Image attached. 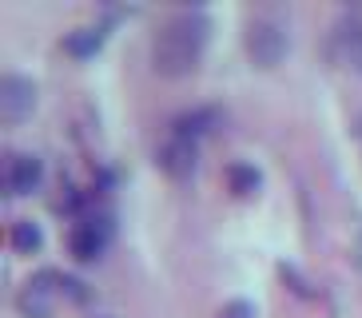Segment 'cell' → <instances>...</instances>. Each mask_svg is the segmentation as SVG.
Returning <instances> with one entry per match:
<instances>
[{
	"instance_id": "obj_1",
	"label": "cell",
	"mask_w": 362,
	"mask_h": 318,
	"mask_svg": "<svg viewBox=\"0 0 362 318\" xmlns=\"http://www.w3.org/2000/svg\"><path fill=\"white\" fill-rule=\"evenodd\" d=\"M207 48V20L199 12H175L151 44V60L160 76H187L195 72V64L203 60Z\"/></svg>"
},
{
	"instance_id": "obj_2",
	"label": "cell",
	"mask_w": 362,
	"mask_h": 318,
	"mask_svg": "<svg viewBox=\"0 0 362 318\" xmlns=\"http://www.w3.org/2000/svg\"><path fill=\"white\" fill-rule=\"evenodd\" d=\"M247 52L259 68H275L287 56V28L275 16H255L251 28H247Z\"/></svg>"
},
{
	"instance_id": "obj_3",
	"label": "cell",
	"mask_w": 362,
	"mask_h": 318,
	"mask_svg": "<svg viewBox=\"0 0 362 318\" xmlns=\"http://www.w3.org/2000/svg\"><path fill=\"white\" fill-rule=\"evenodd\" d=\"M60 275L56 271H40L33 275L28 283L21 286V295H16V310L24 318H52L56 302H60Z\"/></svg>"
},
{
	"instance_id": "obj_4",
	"label": "cell",
	"mask_w": 362,
	"mask_h": 318,
	"mask_svg": "<svg viewBox=\"0 0 362 318\" xmlns=\"http://www.w3.org/2000/svg\"><path fill=\"white\" fill-rule=\"evenodd\" d=\"M107 243H112V223L107 219H80L72 231H68V251H72V259H80V263L100 259V254L107 251Z\"/></svg>"
},
{
	"instance_id": "obj_5",
	"label": "cell",
	"mask_w": 362,
	"mask_h": 318,
	"mask_svg": "<svg viewBox=\"0 0 362 318\" xmlns=\"http://www.w3.org/2000/svg\"><path fill=\"white\" fill-rule=\"evenodd\" d=\"M44 179V163L36 155H24V151H12L4 159V191H8L12 199H21V195H33Z\"/></svg>"
},
{
	"instance_id": "obj_6",
	"label": "cell",
	"mask_w": 362,
	"mask_h": 318,
	"mask_svg": "<svg viewBox=\"0 0 362 318\" xmlns=\"http://www.w3.org/2000/svg\"><path fill=\"white\" fill-rule=\"evenodd\" d=\"M36 107V88L21 76H4L0 80V119L4 124H21Z\"/></svg>"
},
{
	"instance_id": "obj_7",
	"label": "cell",
	"mask_w": 362,
	"mask_h": 318,
	"mask_svg": "<svg viewBox=\"0 0 362 318\" xmlns=\"http://www.w3.org/2000/svg\"><path fill=\"white\" fill-rule=\"evenodd\" d=\"M195 163H199V148H195L192 136H175L171 131V139L160 148V167L168 171L171 179H187L195 171Z\"/></svg>"
},
{
	"instance_id": "obj_8",
	"label": "cell",
	"mask_w": 362,
	"mask_h": 318,
	"mask_svg": "<svg viewBox=\"0 0 362 318\" xmlns=\"http://www.w3.org/2000/svg\"><path fill=\"white\" fill-rule=\"evenodd\" d=\"M334 60L351 72H362V20H339L334 24Z\"/></svg>"
},
{
	"instance_id": "obj_9",
	"label": "cell",
	"mask_w": 362,
	"mask_h": 318,
	"mask_svg": "<svg viewBox=\"0 0 362 318\" xmlns=\"http://www.w3.org/2000/svg\"><path fill=\"white\" fill-rule=\"evenodd\" d=\"M100 44H104V28H76L72 36L64 40V52H72V56H80V60H84V56L96 52Z\"/></svg>"
},
{
	"instance_id": "obj_10",
	"label": "cell",
	"mask_w": 362,
	"mask_h": 318,
	"mask_svg": "<svg viewBox=\"0 0 362 318\" xmlns=\"http://www.w3.org/2000/svg\"><path fill=\"white\" fill-rule=\"evenodd\" d=\"M40 227L36 223H28V219H21V223H12V247L16 251H24V254H33V251H40Z\"/></svg>"
},
{
	"instance_id": "obj_11",
	"label": "cell",
	"mask_w": 362,
	"mask_h": 318,
	"mask_svg": "<svg viewBox=\"0 0 362 318\" xmlns=\"http://www.w3.org/2000/svg\"><path fill=\"white\" fill-rule=\"evenodd\" d=\"M227 179H231V187L239 191V195H251V191L259 187V175L251 167H243V163H235V167L227 171Z\"/></svg>"
}]
</instances>
